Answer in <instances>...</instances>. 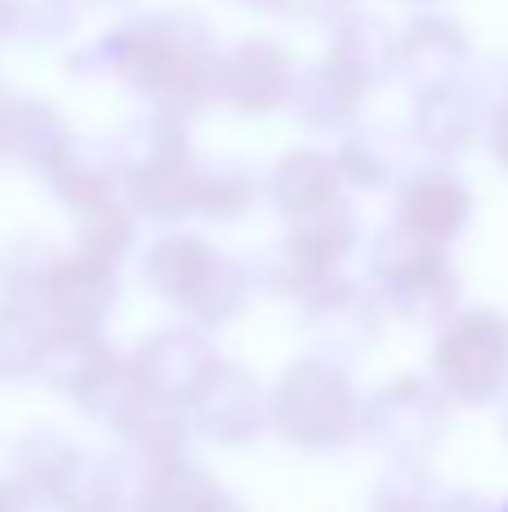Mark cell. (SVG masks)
Returning <instances> with one entry per match:
<instances>
[{
	"label": "cell",
	"instance_id": "cell-5",
	"mask_svg": "<svg viewBox=\"0 0 508 512\" xmlns=\"http://www.w3.org/2000/svg\"><path fill=\"white\" fill-rule=\"evenodd\" d=\"M369 274L383 310H392L405 324H446L459 310V270L450 248L410 239L405 230L387 225L369 248Z\"/></svg>",
	"mask_w": 508,
	"mask_h": 512
},
{
	"label": "cell",
	"instance_id": "cell-11",
	"mask_svg": "<svg viewBox=\"0 0 508 512\" xmlns=\"http://www.w3.org/2000/svg\"><path fill=\"white\" fill-rule=\"evenodd\" d=\"M189 423L216 445H248L270 427V400L261 391L257 373L234 360H221L212 378L189 400Z\"/></svg>",
	"mask_w": 508,
	"mask_h": 512
},
{
	"label": "cell",
	"instance_id": "cell-18",
	"mask_svg": "<svg viewBox=\"0 0 508 512\" xmlns=\"http://www.w3.org/2000/svg\"><path fill=\"white\" fill-rule=\"evenodd\" d=\"M329 59L338 63L347 77H356L365 90H378L387 81L401 77V32L387 18L351 9L333 23Z\"/></svg>",
	"mask_w": 508,
	"mask_h": 512
},
{
	"label": "cell",
	"instance_id": "cell-41",
	"mask_svg": "<svg viewBox=\"0 0 508 512\" xmlns=\"http://www.w3.org/2000/svg\"><path fill=\"white\" fill-rule=\"evenodd\" d=\"M0 104H5V95H0Z\"/></svg>",
	"mask_w": 508,
	"mask_h": 512
},
{
	"label": "cell",
	"instance_id": "cell-31",
	"mask_svg": "<svg viewBox=\"0 0 508 512\" xmlns=\"http://www.w3.org/2000/svg\"><path fill=\"white\" fill-rule=\"evenodd\" d=\"M261 194H266V185L252 176L248 162L221 158V162H212V167H203V207H198V216L221 221V225L243 221V216L257 207Z\"/></svg>",
	"mask_w": 508,
	"mask_h": 512
},
{
	"label": "cell",
	"instance_id": "cell-16",
	"mask_svg": "<svg viewBox=\"0 0 508 512\" xmlns=\"http://www.w3.org/2000/svg\"><path fill=\"white\" fill-rule=\"evenodd\" d=\"M365 95L369 90L360 86L356 77H347V72L324 54L311 68H297L293 95H288V113L311 135H351L360 126Z\"/></svg>",
	"mask_w": 508,
	"mask_h": 512
},
{
	"label": "cell",
	"instance_id": "cell-37",
	"mask_svg": "<svg viewBox=\"0 0 508 512\" xmlns=\"http://www.w3.org/2000/svg\"><path fill=\"white\" fill-rule=\"evenodd\" d=\"M18 41V27H14V5L9 0H0V45Z\"/></svg>",
	"mask_w": 508,
	"mask_h": 512
},
{
	"label": "cell",
	"instance_id": "cell-29",
	"mask_svg": "<svg viewBox=\"0 0 508 512\" xmlns=\"http://www.w3.org/2000/svg\"><path fill=\"white\" fill-rule=\"evenodd\" d=\"M72 221H77V252L95 256V261H108V265L122 261V256L135 248V234H140V212L126 203V194L86 207V212H77Z\"/></svg>",
	"mask_w": 508,
	"mask_h": 512
},
{
	"label": "cell",
	"instance_id": "cell-26",
	"mask_svg": "<svg viewBox=\"0 0 508 512\" xmlns=\"http://www.w3.org/2000/svg\"><path fill=\"white\" fill-rule=\"evenodd\" d=\"M189 436H194L189 409L153 396L149 405L140 409V418H135V423L122 432V441H126V450H131V459L140 463L144 472H153V468H162V463L189 459V454H185L189 450Z\"/></svg>",
	"mask_w": 508,
	"mask_h": 512
},
{
	"label": "cell",
	"instance_id": "cell-7",
	"mask_svg": "<svg viewBox=\"0 0 508 512\" xmlns=\"http://www.w3.org/2000/svg\"><path fill=\"white\" fill-rule=\"evenodd\" d=\"M446 423L450 400L419 373H401L365 400V436L392 463H428L446 436Z\"/></svg>",
	"mask_w": 508,
	"mask_h": 512
},
{
	"label": "cell",
	"instance_id": "cell-9",
	"mask_svg": "<svg viewBox=\"0 0 508 512\" xmlns=\"http://www.w3.org/2000/svg\"><path fill=\"white\" fill-rule=\"evenodd\" d=\"M297 81V63L275 36H243L230 50H221L216 68V99L243 117H266L288 108Z\"/></svg>",
	"mask_w": 508,
	"mask_h": 512
},
{
	"label": "cell",
	"instance_id": "cell-15",
	"mask_svg": "<svg viewBox=\"0 0 508 512\" xmlns=\"http://www.w3.org/2000/svg\"><path fill=\"white\" fill-rule=\"evenodd\" d=\"M405 135H410L414 149H423L428 158H437L446 167L482 140V104L468 86L423 90V95H414Z\"/></svg>",
	"mask_w": 508,
	"mask_h": 512
},
{
	"label": "cell",
	"instance_id": "cell-39",
	"mask_svg": "<svg viewBox=\"0 0 508 512\" xmlns=\"http://www.w3.org/2000/svg\"><path fill=\"white\" fill-rule=\"evenodd\" d=\"M500 427H504V436H508V396H504V414H500Z\"/></svg>",
	"mask_w": 508,
	"mask_h": 512
},
{
	"label": "cell",
	"instance_id": "cell-21",
	"mask_svg": "<svg viewBox=\"0 0 508 512\" xmlns=\"http://www.w3.org/2000/svg\"><path fill=\"white\" fill-rule=\"evenodd\" d=\"M68 144H72V131L45 99L5 95V104H0V149L14 162L50 176L59 167V158L68 153Z\"/></svg>",
	"mask_w": 508,
	"mask_h": 512
},
{
	"label": "cell",
	"instance_id": "cell-38",
	"mask_svg": "<svg viewBox=\"0 0 508 512\" xmlns=\"http://www.w3.org/2000/svg\"><path fill=\"white\" fill-rule=\"evenodd\" d=\"M234 5H243V9H284L288 0H234Z\"/></svg>",
	"mask_w": 508,
	"mask_h": 512
},
{
	"label": "cell",
	"instance_id": "cell-20",
	"mask_svg": "<svg viewBox=\"0 0 508 512\" xmlns=\"http://www.w3.org/2000/svg\"><path fill=\"white\" fill-rule=\"evenodd\" d=\"M50 189L59 194V203L68 207V216L86 212L95 203L122 198V153L117 140H95V135H72L68 153L59 158V167L50 171Z\"/></svg>",
	"mask_w": 508,
	"mask_h": 512
},
{
	"label": "cell",
	"instance_id": "cell-23",
	"mask_svg": "<svg viewBox=\"0 0 508 512\" xmlns=\"http://www.w3.org/2000/svg\"><path fill=\"white\" fill-rule=\"evenodd\" d=\"M405 144L410 135L392 126H356L351 135H342L333 158L351 189H396L414 171L405 162Z\"/></svg>",
	"mask_w": 508,
	"mask_h": 512
},
{
	"label": "cell",
	"instance_id": "cell-14",
	"mask_svg": "<svg viewBox=\"0 0 508 512\" xmlns=\"http://www.w3.org/2000/svg\"><path fill=\"white\" fill-rule=\"evenodd\" d=\"M468 63H473V45L455 18L414 14L401 27V81H410L414 95L464 86Z\"/></svg>",
	"mask_w": 508,
	"mask_h": 512
},
{
	"label": "cell",
	"instance_id": "cell-2",
	"mask_svg": "<svg viewBox=\"0 0 508 512\" xmlns=\"http://www.w3.org/2000/svg\"><path fill=\"white\" fill-rule=\"evenodd\" d=\"M270 432L302 454H338L365 436V396L324 355H302L266 391Z\"/></svg>",
	"mask_w": 508,
	"mask_h": 512
},
{
	"label": "cell",
	"instance_id": "cell-35",
	"mask_svg": "<svg viewBox=\"0 0 508 512\" xmlns=\"http://www.w3.org/2000/svg\"><path fill=\"white\" fill-rule=\"evenodd\" d=\"M0 512H36V495L23 481H0Z\"/></svg>",
	"mask_w": 508,
	"mask_h": 512
},
{
	"label": "cell",
	"instance_id": "cell-6",
	"mask_svg": "<svg viewBox=\"0 0 508 512\" xmlns=\"http://www.w3.org/2000/svg\"><path fill=\"white\" fill-rule=\"evenodd\" d=\"M360 243V221L347 203L329 207V212L311 216V221L288 225V234L279 243H270L261 252V261L252 265V279L266 292L288 301H311L324 283H333L342 274V261L356 252Z\"/></svg>",
	"mask_w": 508,
	"mask_h": 512
},
{
	"label": "cell",
	"instance_id": "cell-40",
	"mask_svg": "<svg viewBox=\"0 0 508 512\" xmlns=\"http://www.w3.org/2000/svg\"><path fill=\"white\" fill-rule=\"evenodd\" d=\"M410 5H423V0H410Z\"/></svg>",
	"mask_w": 508,
	"mask_h": 512
},
{
	"label": "cell",
	"instance_id": "cell-8",
	"mask_svg": "<svg viewBox=\"0 0 508 512\" xmlns=\"http://www.w3.org/2000/svg\"><path fill=\"white\" fill-rule=\"evenodd\" d=\"M383 301L378 292L360 288L356 279L338 274L333 283H324L311 301H302V328L306 342L315 346V355L342 364V360H360L378 346L383 337Z\"/></svg>",
	"mask_w": 508,
	"mask_h": 512
},
{
	"label": "cell",
	"instance_id": "cell-19",
	"mask_svg": "<svg viewBox=\"0 0 508 512\" xmlns=\"http://www.w3.org/2000/svg\"><path fill=\"white\" fill-rule=\"evenodd\" d=\"M131 463L122 454L77 450V459L59 477V486L50 490V504L59 512H135L144 481L131 486Z\"/></svg>",
	"mask_w": 508,
	"mask_h": 512
},
{
	"label": "cell",
	"instance_id": "cell-27",
	"mask_svg": "<svg viewBox=\"0 0 508 512\" xmlns=\"http://www.w3.org/2000/svg\"><path fill=\"white\" fill-rule=\"evenodd\" d=\"M149 400H153V391L144 387V378L131 364V355H117V360L104 369V378L81 396V409H86L99 427H108V432L122 436L126 427L140 418V409L149 405Z\"/></svg>",
	"mask_w": 508,
	"mask_h": 512
},
{
	"label": "cell",
	"instance_id": "cell-24",
	"mask_svg": "<svg viewBox=\"0 0 508 512\" xmlns=\"http://www.w3.org/2000/svg\"><path fill=\"white\" fill-rule=\"evenodd\" d=\"M135 512H243V508L234 504L230 490L207 468H198L194 459H176L144 477Z\"/></svg>",
	"mask_w": 508,
	"mask_h": 512
},
{
	"label": "cell",
	"instance_id": "cell-30",
	"mask_svg": "<svg viewBox=\"0 0 508 512\" xmlns=\"http://www.w3.org/2000/svg\"><path fill=\"white\" fill-rule=\"evenodd\" d=\"M59 261L63 252L50 239H14L0 252V292H5V301L41 310V297L50 288V274Z\"/></svg>",
	"mask_w": 508,
	"mask_h": 512
},
{
	"label": "cell",
	"instance_id": "cell-33",
	"mask_svg": "<svg viewBox=\"0 0 508 512\" xmlns=\"http://www.w3.org/2000/svg\"><path fill=\"white\" fill-rule=\"evenodd\" d=\"M14 459H18V481H23L32 495L36 490L50 495V490L59 486V477L68 472V463L77 459V445L63 441L59 432H27L23 441H18Z\"/></svg>",
	"mask_w": 508,
	"mask_h": 512
},
{
	"label": "cell",
	"instance_id": "cell-13",
	"mask_svg": "<svg viewBox=\"0 0 508 512\" xmlns=\"http://www.w3.org/2000/svg\"><path fill=\"white\" fill-rule=\"evenodd\" d=\"M117 265L95 261L86 252H63L54 265L50 288L41 297V315L50 328H68V333H104L108 315L117 306Z\"/></svg>",
	"mask_w": 508,
	"mask_h": 512
},
{
	"label": "cell",
	"instance_id": "cell-12",
	"mask_svg": "<svg viewBox=\"0 0 508 512\" xmlns=\"http://www.w3.org/2000/svg\"><path fill=\"white\" fill-rule=\"evenodd\" d=\"M131 364L140 369L144 387H149L158 400H171V405L189 409L194 391L212 378L221 355H216L207 328L167 324V328H153L149 337H140V346L131 351Z\"/></svg>",
	"mask_w": 508,
	"mask_h": 512
},
{
	"label": "cell",
	"instance_id": "cell-36",
	"mask_svg": "<svg viewBox=\"0 0 508 512\" xmlns=\"http://www.w3.org/2000/svg\"><path fill=\"white\" fill-rule=\"evenodd\" d=\"M432 512H495V508L486 504L482 495H473V490H450V495L437 499V508Z\"/></svg>",
	"mask_w": 508,
	"mask_h": 512
},
{
	"label": "cell",
	"instance_id": "cell-22",
	"mask_svg": "<svg viewBox=\"0 0 508 512\" xmlns=\"http://www.w3.org/2000/svg\"><path fill=\"white\" fill-rule=\"evenodd\" d=\"M212 243L203 234H189V230H167L144 248L140 256V274H144V288L158 292L162 301H171L176 310H185V301L194 297V288L203 283V274L212 270L216 261Z\"/></svg>",
	"mask_w": 508,
	"mask_h": 512
},
{
	"label": "cell",
	"instance_id": "cell-4",
	"mask_svg": "<svg viewBox=\"0 0 508 512\" xmlns=\"http://www.w3.org/2000/svg\"><path fill=\"white\" fill-rule=\"evenodd\" d=\"M428 378L450 405L482 409L508 396V315L495 306H459L437 328Z\"/></svg>",
	"mask_w": 508,
	"mask_h": 512
},
{
	"label": "cell",
	"instance_id": "cell-25",
	"mask_svg": "<svg viewBox=\"0 0 508 512\" xmlns=\"http://www.w3.org/2000/svg\"><path fill=\"white\" fill-rule=\"evenodd\" d=\"M113 360L117 355H113V346H108L104 333H68V328H50V342H45L36 378H41L50 391L72 396L81 405V396L104 378V369Z\"/></svg>",
	"mask_w": 508,
	"mask_h": 512
},
{
	"label": "cell",
	"instance_id": "cell-3",
	"mask_svg": "<svg viewBox=\"0 0 508 512\" xmlns=\"http://www.w3.org/2000/svg\"><path fill=\"white\" fill-rule=\"evenodd\" d=\"M122 153V194L140 221L176 225L203 207V162L185 140V122L167 113L135 117L117 135Z\"/></svg>",
	"mask_w": 508,
	"mask_h": 512
},
{
	"label": "cell",
	"instance_id": "cell-10",
	"mask_svg": "<svg viewBox=\"0 0 508 512\" xmlns=\"http://www.w3.org/2000/svg\"><path fill=\"white\" fill-rule=\"evenodd\" d=\"M468 221H473V189L450 167H441V162L414 167L410 176L396 185L392 225L405 230L410 239L450 248V243L468 230Z\"/></svg>",
	"mask_w": 508,
	"mask_h": 512
},
{
	"label": "cell",
	"instance_id": "cell-34",
	"mask_svg": "<svg viewBox=\"0 0 508 512\" xmlns=\"http://www.w3.org/2000/svg\"><path fill=\"white\" fill-rule=\"evenodd\" d=\"M14 5V27L18 41L32 45H54L77 27L81 0H9Z\"/></svg>",
	"mask_w": 508,
	"mask_h": 512
},
{
	"label": "cell",
	"instance_id": "cell-28",
	"mask_svg": "<svg viewBox=\"0 0 508 512\" xmlns=\"http://www.w3.org/2000/svg\"><path fill=\"white\" fill-rule=\"evenodd\" d=\"M45 342H50V324H45L41 310L0 301V382L36 378Z\"/></svg>",
	"mask_w": 508,
	"mask_h": 512
},
{
	"label": "cell",
	"instance_id": "cell-32",
	"mask_svg": "<svg viewBox=\"0 0 508 512\" xmlns=\"http://www.w3.org/2000/svg\"><path fill=\"white\" fill-rule=\"evenodd\" d=\"M437 499L428 463H392L369 495V512H432Z\"/></svg>",
	"mask_w": 508,
	"mask_h": 512
},
{
	"label": "cell",
	"instance_id": "cell-17",
	"mask_svg": "<svg viewBox=\"0 0 508 512\" xmlns=\"http://www.w3.org/2000/svg\"><path fill=\"white\" fill-rule=\"evenodd\" d=\"M347 180L338 171V158L324 149H293L270 167V180H266V198L275 203V212L284 216L288 225L297 221H311V216L329 212V207L347 203L342 198Z\"/></svg>",
	"mask_w": 508,
	"mask_h": 512
},
{
	"label": "cell",
	"instance_id": "cell-1",
	"mask_svg": "<svg viewBox=\"0 0 508 512\" xmlns=\"http://www.w3.org/2000/svg\"><path fill=\"white\" fill-rule=\"evenodd\" d=\"M95 50L104 54V72L149 99L153 113L185 122L216 99L221 50L194 9H153L144 18H131L113 27Z\"/></svg>",
	"mask_w": 508,
	"mask_h": 512
},
{
	"label": "cell",
	"instance_id": "cell-42",
	"mask_svg": "<svg viewBox=\"0 0 508 512\" xmlns=\"http://www.w3.org/2000/svg\"><path fill=\"white\" fill-rule=\"evenodd\" d=\"M329 5H333V0H329Z\"/></svg>",
	"mask_w": 508,
	"mask_h": 512
}]
</instances>
